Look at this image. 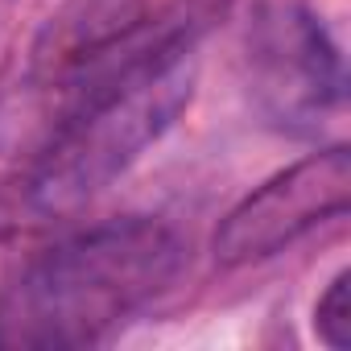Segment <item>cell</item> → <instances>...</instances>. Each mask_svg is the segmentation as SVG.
Wrapping results in <instances>:
<instances>
[{
  "mask_svg": "<svg viewBox=\"0 0 351 351\" xmlns=\"http://www.w3.org/2000/svg\"><path fill=\"white\" fill-rule=\"evenodd\" d=\"M195 95V58L191 42L169 50L141 71L95 87L91 95L66 104L50 149L42 153L29 199L42 211H75L99 191H108L120 173L153 145Z\"/></svg>",
  "mask_w": 351,
  "mask_h": 351,
  "instance_id": "cell-2",
  "label": "cell"
},
{
  "mask_svg": "<svg viewBox=\"0 0 351 351\" xmlns=\"http://www.w3.org/2000/svg\"><path fill=\"white\" fill-rule=\"evenodd\" d=\"M347 203H351V153L335 145L281 169L240 207H232L215 232V261L219 265L265 261L289 248L322 219L343 215Z\"/></svg>",
  "mask_w": 351,
  "mask_h": 351,
  "instance_id": "cell-3",
  "label": "cell"
},
{
  "mask_svg": "<svg viewBox=\"0 0 351 351\" xmlns=\"http://www.w3.org/2000/svg\"><path fill=\"white\" fill-rule=\"evenodd\" d=\"M347 293H351V273L343 269L326 285V293L318 298V306H314V330L335 351H347L351 347V298Z\"/></svg>",
  "mask_w": 351,
  "mask_h": 351,
  "instance_id": "cell-4",
  "label": "cell"
},
{
  "mask_svg": "<svg viewBox=\"0 0 351 351\" xmlns=\"http://www.w3.org/2000/svg\"><path fill=\"white\" fill-rule=\"evenodd\" d=\"M182 269V240L157 219H112L34 256L0 293V347L62 351L108 339Z\"/></svg>",
  "mask_w": 351,
  "mask_h": 351,
  "instance_id": "cell-1",
  "label": "cell"
}]
</instances>
